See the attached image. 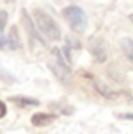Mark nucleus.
Here are the masks:
<instances>
[{"mask_svg":"<svg viewBox=\"0 0 133 134\" xmlns=\"http://www.w3.org/2000/svg\"><path fill=\"white\" fill-rule=\"evenodd\" d=\"M129 19H130V20H132V21H133V13H132V14H130V16H129Z\"/></svg>","mask_w":133,"mask_h":134,"instance_id":"4468645a","label":"nucleus"},{"mask_svg":"<svg viewBox=\"0 0 133 134\" xmlns=\"http://www.w3.org/2000/svg\"><path fill=\"white\" fill-rule=\"evenodd\" d=\"M90 52H92V54H93L94 57H96V60H99V62H104V59H106V53H104L102 40L92 39L90 40Z\"/></svg>","mask_w":133,"mask_h":134,"instance_id":"0eeeda50","label":"nucleus"},{"mask_svg":"<svg viewBox=\"0 0 133 134\" xmlns=\"http://www.w3.org/2000/svg\"><path fill=\"white\" fill-rule=\"evenodd\" d=\"M63 17L67 21V24L70 26L72 30L77 31V33H83L87 27V14L84 13V10L79 6H67L63 10Z\"/></svg>","mask_w":133,"mask_h":134,"instance_id":"f03ea898","label":"nucleus"},{"mask_svg":"<svg viewBox=\"0 0 133 134\" xmlns=\"http://www.w3.org/2000/svg\"><path fill=\"white\" fill-rule=\"evenodd\" d=\"M93 86H94V88H96V90L99 91L103 97H106V98H116L119 96L118 91H113L110 87H107L106 84H103V83L99 81V80H94L93 81Z\"/></svg>","mask_w":133,"mask_h":134,"instance_id":"6e6552de","label":"nucleus"},{"mask_svg":"<svg viewBox=\"0 0 133 134\" xmlns=\"http://www.w3.org/2000/svg\"><path fill=\"white\" fill-rule=\"evenodd\" d=\"M22 21H23L24 30L27 31V34L30 36V39H31V40H37V41H40L43 46H46L43 37L40 36V33L36 30V27H34V24H33V20H31V17L29 16V13H27L24 9L22 10Z\"/></svg>","mask_w":133,"mask_h":134,"instance_id":"39448f33","label":"nucleus"},{"mask_svg":"<svg viewBox=\"0 0 133 134\" xmlns=\"http://www.w3.org/2000/svg\"><path fill=\"white\" fill-rule=\"evenodd\" d=\"M6 113H7V107L3 101H0V119H3L6 116Z\"/></svg>","mask_w":133,"mask_h":134,"instance_id":"f8f14e48","label":"nucleus"},{"mask_svg":"<svg viewBox=\"0 0 133 134\" xmlns=\"http://www.w3.org/2000/svg\"><path fill=\"white\" fill-rule=\"evenodd\" d=\"M57 116L56 114H47V113H37L31 117V124L36 127H43V126H47V124L53 123Z\"/></svg>","mask_w":133,"mask_h":134,"instance_id":"423d86ee","label":"nucleus"},{"mask_svg":"<svg viewBox=\"0 0 133 134\" xmlns=\"http://www.w3.org/2000/svg\"><path fill=\"white\" fill-rule=\"evenodd\" d=\"M53 57H55V63L50 64V69L55 71V74L59 79H66L69 76V73H70V67L66 64L59 49H53Z\"/></svg>","mask_w":133,"mask_h":134,"instance_id":"7ed1b4c3","label":"nucleus"},{"mask_svg":"<svg viewBox=\"0 0 133 134\" xmlns=\"http://www.w3.org/2000/svg\"><path fill=\"white\" fill-rule=\"evenodd\" d=\"M120 47L125 52L126 57L133 63V40L129 39V37H125V39L120 40Z\"/></svg>","mask_w":133,"mask_h":134,"instance_id":"9d476101","label":"nucleus"},{"mask_svg":"<svg viewBox=\"0 0 133 134\" xmlns=\"http://www.w3.org/2000/svg\"><path fill=\"white\" fill-rule=\"evenodd\" d=\"M10 101L14 103L19 107H29V106H39V100L31 97H23V96H16V97H10Z\"/></svg>","mask_w":133,"mask_h":134,"instance_id":"1a4fd4ad","label":"nucleus"},{"mask_svg":"<svg viewBox=\"0 0 133 134\" xmlns=\"http://www.w3.org/2000/svg\"><path fill=\"white\" fill-rule=\"evenodd\" d=\"M7 2H13V0H7Z\"/></svg>","mask_w":133,"mask_h":134,"instance_id":"2eb2a0df","label":"nucleus"},{"mask_svg":"<svg viewBox=\"0 0 133 134\" xmlns=\"http://www.w3.org/2000/svg\"><path fill=\"white\" fill-rule=\"evenodd\" d=\"M33 19L36 20L37 29L40 30V33L44 34L49 40H59L62 36L59 24L56 23V20L52 17L47 12H44L43 9H34L33 10Z\"/></svg>","mask_w":133,"mask_h":134,"instance_id":"f257e3e1","label":"nucleus"},{"mask_svg":"<svg viewBox=\"0 0 133 134\" xmlns=\"http://www.w3.org/2000/svg\"><path fill=\"white\" fill-rule=\"evenodd\" d=\"M7 19H9L7 12H6V10H0V36H3V33H4L6 24H7Z\"/></svg>","mask_w":133,"mask_h":134,"instance_id":"9b49d317","label":"nucleus"},{"mask_svg":"<svg viewBox=\"0 0 133 134\" xmlns=\"http://www.w3.org/2000/svg\"><path fill=\"white\" fill-rule=\"evenodd\" d=\"M20 47V37H19L17 27L13 26L9 36H0V50H17Z\"/></svg>","mask_w":133,"mask_h":134,"instance_id":"20e7f679","label":"nucleus"},{"mask_svg":"<svg viewBox=\"0 0 133 134\" xmlns=\"http://www.w3.org/2000/svg\"><path fill=\"white\" fill-rule=\"evenodd\" d=\"M119 119L123 120H133V113H126V114H118Z\"/></svg>","mask_w":133,"mask_h":134,"instance_id":"ddd939ff","label":"nucleus"}]
</instances>
